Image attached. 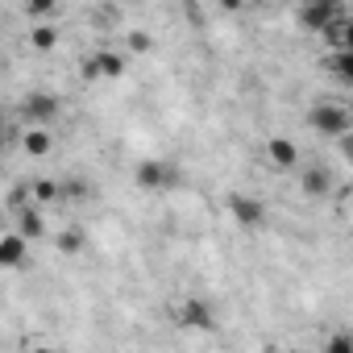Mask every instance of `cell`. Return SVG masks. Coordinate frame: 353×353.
<instances>
[{"label": "cell", "instance_id": "6da1fadb", "mask_svg": "<svg viewBox=\"0 0 353 353\" xmlns=\"http://www.w3.org/2000/svg\"><path fill=\"white\" fill-rule=\"evenodd\" d=\"M307 125H312L320 137H349V112H345V104H332V100L312 104Z\"/></svg>", "mask_w": 353, "mask_h": 353}, {"label": "cell", "instance_id": "7a4b0ae2", "mask_svg": "<svg viewBox=\"0 0 353 353\" xmlns=\"http://www.w3.org/2000/svg\"><path fill=\"white\" fill-rule=\"evenodd\" d=\"M174 320H179L188 332H208V328H216V312H212V303L200 299V295H188V299L174 303Z\"/></svg>", "mask_w": 353, "mask_h": 353}, {"label": "cell", "instance_id": "3957f363", "mask_svg": "<svg viewBox=\"0 0 353 353\" xmlns=\"http://www.w3.org/2000/svg\"><path fill=\"white\" fill-rule=\"evenodd\" d=\"M21 112H26V121H34V129H46V125L59 121L63 104H59V96H50V92H30L26 104H21Z\"/></svg>", "mask_w": 353, "mask_h": 353}, {"label": "cell", "instance_id": "277c9868", "mask_svg": "<svg viewBox=\"0 0 353 353\" xmlns=\"http://www.w3.org/2000/svg\"><path fill=\"white\" fill-rule=\"evenodd\" d=\"M170 183H179V170H174L170 162L150 158V162L137 166V188H145V192H162V188H170Z\"/></svg>", "mask_w": 353, "mask_h": 353}, {"label": "cell", "instance_id": "5b68a950", "mask_svg": "<svg viewBox=\"0 0 353 353\" xmlns=\"http://www.w3.org/2000/svg\"><path fill=\"white\" fill-rule=\"evenodd\" d=\"M229 212H233V221H237L241 229H250V233H258V229L266 225V204L254 200V196H229Z\"/></svg>", "mask_w": 353, "mask_h": 353}, {"label": "cell", "instance_id": "8992f818", "mask_svg": "<svg viewBox=\"0 0 353 353\" xmlns=\"http://www.w3.org/2000/svg\"><path fill=\"white\" fill-rule=\"evenodd\" d=\"M336 17H341V9L332 5V0H312V5H299V26L312 30V34H324Z\"/></svg>", "mask_w": 353, "mask_h": 353}, {"label": "cell", "instance_id": "52a82bcc", "mask_svg": "<svg viewBox=\"0 0 353 353\" xmlns=\"http://www.w3.org/2000/svg\"><path fill=\"white\" fill-rule=\"evenodd\" d=\"M26 262H30V241H21L17 233L0 237V270H17Z\"/></svg>", "mask_w": 353, "mask_h": 353}, {"label": "cell", "instance_id": "ba28073f", "mask_svg": "<svg viewBox=\"0 0 353 353\" xmlns=\"http://www.w3.org/2000/svg\"><path fill=\"white\" fill-rule=\"evenodd\" d=\"M266 158H270L274 170L299 166V150H295V141H287V137H270V141H266Z\"/></svg>", "mask_w": 353, "mask_h": 353}, {"label": "cell", "instance_id": "9c48e42d", "mask_svg": "<svg viewBox=\"0 0 353 353\" xmlns=\"http://www.w3.org/2000/svg\"><path fill=\"white\" fill-rule=\"evenodd\" d=\"M328 192H332V174H328L324 166H307V170H303V196L324 200Z\"/></svg>", "mask_w": 353, "mask_h": 353}, {"label": "cell", "instance_id": "30bf717a", "mask_svg": "<svg viewBox=\"0 0 353 353\" xmlns=\"http://www.w3.org/2000/svg\"><path fill=\"white\" fill-rule=\"evenodd\" d=\"M21 150H26L30 158H46V154H54V133L30 129V133H21Z\"/></svg>", "mask_w": 353, "mask_h": 353}, {"label": "cell", "instance_id": "8fae6325", "mask_svg": "<svg viewBox=\"0 0 353 353\" xmlns=\"http://www.w3.org/2000/svg\"><path fill=\"white\" fill-rule=\"evenodd\" d=\"M88 59H92L96 75H108V79H117V75L125 71V54H121V50H96V54H88Z\"/></svg>", "mask_w": 353, "mask_h": 353}, {"label": "cell", "instance_id": "7c38bea8", "mask_svg": "<svg viewBox=\"0 0 353 353\" xmlns=\"http://www.w3.org/2000/svg\"><path fill=\"white\" fill-rule=\"evenodd\" d=\"M17 237H21V241H38V237H46V225H42V216H38L30 204L17 212Z\"/></svg>", "mask_w": 353, "mask_h": 353}, {"label": "cell", "instance_id": "4fadbf2b", "mask_svg": "<svg viewBox=\"0 0 353 353\" xmlns=\"http://www.w3.org/2000/svg\"><path fill=\"white\" fill-rule=\"evenodd\" d=\"M54 245H59L63 254H83V250H88V233H83L79 225H71V229H63V233L54 237Z\"/></svg>", "mask_w": 353, "mask_h": 353}, {"label": "cell", "instance_id": "5bb4252c", "mask_svg": "<svg viewBox=\"0 0 353 353\" xmlns=\"http://www.w3.org/2000/svg\"><path fill=\"white\" fill-rule=\"evenodd\" d=\"M324 67H328L336 79H349V75H353V54H349V50H332V54L324 59Z\"/></svg>", "mask_w": 353, "mask_h": 353}, {"label": "cell", "instance_id": "9a60e30c", "mask_svg": "<svg viewBox=\"0 0 353 353\" xmlns=\"http://www.w3.org/2000/svg\"><path fill=\"white\" fill-rule=\"evenodd\" d=\"M30 42H34V50H54L59 46V30L54 26H34L30 30Z\"/></svg>", "mask_w": 353, "mask_h": 353}, {"label": "cell", "instance_id": "2e32d148", "mask_svg": "<svg viewBox=\"0 0 353 353\" xmlns=\"http://www.w3.org/2000/svg\"><path fill=\"white\" fill-rule=\"evenodd\" d=\"M30 196H38L42 204H54V200H63V196H59V183H50V179H38V183L30 188Z\"/></svg>", "mask_w": 353, "mask_h": 353}, {"label": "cell", "instance_id": "e0dca14e", "mask_svg": "<svg viewBox=\"0 0 353 353\" xmlns=\"http://www.w3.org/2000/svg\"><path fill=\"white\" fill-rule=\"evenodd\" d=\"M125 42H129V50H133V54H145V50H154V38H150V34H141V30H133Z\"/></svg>", "mask_w": 353, "mask_h": 353}, {"label": "cell", "instance_id": "ac0fdd59", "mask_svg": "<svg viewBox=\"0 0 353 353\" xmlns=\"http://www.w3.org/2000/svg\"><path fill=\"white\" fill-rule=\"evenodd\" d=\"M324 353H353L349 332H332V341H328V349H324Z\"/></svg>", "mask_w": 353, "mask_h": 353}, {"label": "cell", "instance_id": "d6986e66", "mask_svg": "<svg viewBox=\"0 0 353 353\" xmlns=\"http://www.w3.org/2000/svg\"><path fill=\"white\" fill-rule=\"evenodd\" d=\"M59 196L63 200H79V196H88V183H79V179L75 183H59Z\"/></svg>", "mask_w": 353, "mask_h": 353}, {"label": "cell", "instance_id": "ffe728a7", "mask_svg": "<svg viewBox=\"0 0 353 353\" xmlns=\"http://www.w3.org/2000/svg\"><path fill=\"white\" fill-rule=\"evenodd\" d=\"M26 13H30V17H50V13H54V0H34Z\"/></svg>", "mask_w": 353, "mask_h": 353}, {"label": "cell", "instance_id": "44dd1931", "mask_svg": "<svg viewBox=\"0 0 353 353\" xmlns=\"http://www.w3.org/2000/svg\"><path fill=\"white\" fill-rule=\"evenodd\" d=\"M26 200H30V188H13V192H9V204H13L17 212L26 208Z\"/></svg>", "mask_w": 353, "mask_h": 353}, {"label": "cell", "instance_id": "7402d4cb", "mask_svg": "<svg viewBox=\"0 0 353 353\" xmlns=\"http://www.w3.org/2000/svg\"><path fill=\"white\" fill-rule=\"evenodd\" d=\"M5 141H9V121L0 117V150H5Z\"/></svg>", "mask_w": 353, "mask_h": 353}, {"label": "cell", "instance_id": "603a6c76", "mask_svg": "<svg viewBox=\"0 0 353 353\" xmlns=\"http://www.w3.org/2000/svg\"><path fill=\"white\" fill-rule=\"evenodd\" d=\"M34 353H54V349H34Z\"/></svg>", "mask_w": 353, "mask_h": 353}, {"label": "cell", "instance_id": "cb8c5ba5", "mask_svg": "<svg viewBox=\"0 0 353 353\" xmlns=\"http://www.w3.org/2000/svg\"><path fill=\"white\" fill-rule=\"evenodd\" d=\"M0 225H5V208H0Z\"/></svg>", "mask_w": 353, "mask_h": 353}]
</instances>
